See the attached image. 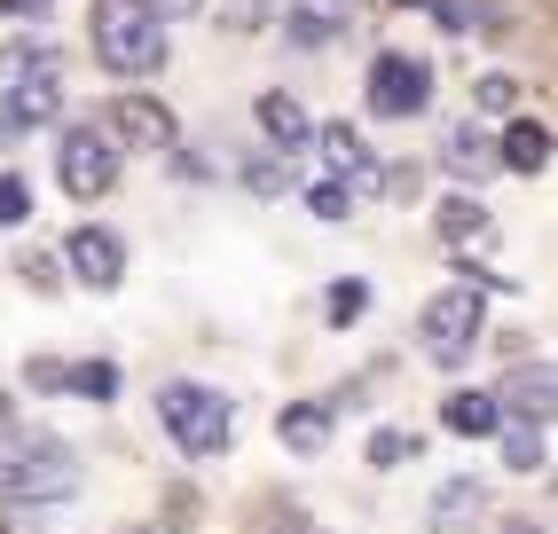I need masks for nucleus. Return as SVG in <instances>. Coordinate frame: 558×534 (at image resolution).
<instances>
[{"mask_svg":"<svg viewBox=\"0 0 558 534\" xmlns=\"http://www.w3.org/2000/svg\"><path fill=\"white\" fill-rule=\"evenodd\" d=\"M511 102H519V80H504V71H488L472 87V110H511Z\"/></svg>","mask_w":558,"mask_h":534,"instance_id":"c756f323","label":"nucleus"},{"mask_svg":"<svg viewBox=\"0 0 558 534\" xmlns=\"http://www.w3.org/2000/svg\"><path fill=\"white\" fill-rule=\"evenodd\" d=\"M323 315L339 323V330H347V323H362V315H369V283H362V276H339V283L323 291Z\"/></svg>","mask_w":558,"mask_h":534,"instance_id":"a878e982","label":"nucleus"},{"mask_svg":"<svg viewBox=\"0 0 558 534\" xmlns=\"http://www.w3.org/2000/svg\"><path fill=\"white\" fill-rule=\"evenodd\" d=\"M252 110H259V134H268L276 149H307L315 119H307V102H300V95H283V87H268V95H259Z\"/></svg>","mask_w":558,"mask_h":534,"instance_id":"2eb2a0df","label":"nucleus"},{"mask_svg":"<svg viewBox=\"0 0 558 534\" xmlns=\"http://www.w3.org/2000/svg\"><path fill=\"white\" fill-rule=\"evenodd\" d=\"M511 534H543V526H511Z\"/></svg>","mask_w":558,"mask_h":534,"instance_id":"58836bf2","label":"nucleus"},{"mask_svg":"<svg viewBox=\"0 0 558 534\" xmlns=\"http://www.w3.org/2000/svg\"><path fill=\"white\" fill-rule=\"evenodd\" d=\"M244 189H252V197H291V189H300L291 149H283V158H276V149H252V158H244Z\"/></svg>","mask_w":558,"mask_h":534,"instance_id":"412c9836","label":"nucleus"},{"mask_svg":"<svg viewBox=\"0 0 558 534\" xmlns=\"http://www.w3.org/2000/svg\"><path fill=\"white\" fill-rule=\"evenodd\" d=\"M480 511H488V487H480V480H440V495H433V534H464Z\"/></svg>","mask_w":558,"mask_h":534,"instance_id":"f3484780","label":"nucleus"},{"mask_svg":"<svg viewBox=\"0 0 558 534\" xmlns=\"http://www.w3.org/2000/svg\"><path fill=\"white\" fill-rule=\"evenodd\" d=\"M24 220H32V181L0 173V228H24Z\"/></svg>","mask_w":558,"mask_h":534,"instance_id":"cd10ccee","label":"nucleus"},{"mask_svg":"<svg viewBox=\"0 0 558 534\" xmlns=\"http://www.w3.org/2000/svg\"><path fill=\"white\" fill-rule=\"evenodd\" d=\"M16 142V119H9V102H0V149H9Z\"/></svg>","mask_w":558,"mask_h":534,"instance_id":"e433bc0d","label":"nucleus"},{"mask_svg":"<svg viewBox=\"0 0 558 534\" xmlns=\"http://www.w3.org/2000/svg\"><path fill=\"white\" fill-rule=\"evenodd\" d=\"M440 166H449V181H457V189H480V181H496V173H504V166H496V142L480 134L472 119H464V126H449V142H440Z\"/></svg>","mask_w":558,"mask_h":534,"instance_id":"1a4fd4ad","label":"nucleus"},{"mask_svg":"<svg viewBox=\"0 0 558 534\" xmlns=\"http://www.w3.org/2000/svg\"><path fill=\"white\" fill-rule=\"evenodd\" d=\"M24 386H32V393H63V362H56V354L24 362Z\"/></svg>","mask_w":558,"mask_h":534,"instance_id":"72a5a7b5","label":"nucleus"},{"mask_svg":"<svg viewBox=\"0 0 558 534\" xmlns=\"http://www.w3.org/2000/svg\"><path fill=\"white\" fill-rule=\"evenodd\" d=\"M268 16H283V0H229V9H220V24H229V32H259Z\"/></svg>","mask_w":558,"mask_h":534,"instance_id":"c85d7f7f","label":"nucleus"},{"mask_svg":"<svg viewBox=\"0 0 558 534\" xmlns=\"http://www.w3.org/2000/svg\"><path fill=\"white\" fill-rule=\"evenodd\" d=\"M393 9H425V0H393Z\"/></svg>","mask_w":558,"mask_h":534,"instance_id":"4c0bfd02","label":"nucleus"},{"mask_svg":"<svg viewBox=\"0 0 558 534\" xmlns=\"http://www.w3.org/2000/svg\"><path fill=\"white\" fill-rule=\"evenodd\" d=\"M119 149H150V158H166V149L181 142V119L158 102V95H119L110 102V126H102Z\"/></svg>","mask_w":558,"mask_h":534,"instance_id":"6e6552de","label":"nucleus"},{"mask_svg":"<svg viewBox=\"0 0 558 534\" xmlns=\"http://www.w3.org/2000/svg\"><path fill=\"white\" fill-rule=\"evenodd\" d=\"M63 393H80V401H119V362H63Z\"/></svg>","mask_w":558,"mask_h":534,"instance_id":"4be33fe9","label":"nucleus"},{"mask_svg":"<svg viewBox=\"0 0 558 534\" xmlns=\"http://www.w3.org/2000/svg\"><path fill=\"white\" fill-rule=\"evenodd\" d=\"M32 71H56V48L48 40H0V80H32Z\"/></svg>","mask_w":558,"mask_h":534,"instance_id":"393cba45","label":"nucleus"},{"mask_svg":"<svg viewBox=\"0 0 558 534\" xmlns=\"http://www.w3.org/2000/svg\"><path fill=\"white\" fill-rule=\"evenodd\" d=\"M87 40H95V63L119 71V80L166 71V16H150L142 0H95L87 9Z\"/></svg>","mask_w":558,"mask_h":534,"instance_id":"f257e3e1","label":"nucleus"},{"mask_svg":"<svg viewBox=\"0 0 558 534\" xmlns=\"http://www.w3.org/2000/svg\"><path fill=\"white\" fill-rule=\"evenodd\" d=\"M440 425H449L457 440H496L504 409H496V393H449V409H440Z\"/></svg>","mask_w":558,"mask_h":534,"instance_id":"aec40b11","label":"nucleus"},{"mask_svg":"<svg viewBox=\"0 0 558 534\" xmlns=\"http://www.w3.org/2000/svg\"><path fill=\"white\" fill-rule=\"evenodd\" d=\"M369 181H378L386 205H425V166H417V158H393V166H378Z\"/></svg>","mask_w":558,"mask_h":534,"instance_id":"5701e85b","label":"nucleus"},{"mask_svg":"<svg viewBox=\"0 0 558 534\" xmlns=\"http://www.w3.org/2000/svg\"><path fill=\"white\" fill-rule=\"evenodd\" d=\"M71 487H80V456L40 440V433L0 456V495L9 503H71Z\"/></svg>","mask_w":558,"mask_h":534,"instance_id":"20e7f679","label":"nucleus"},{"mask_svg":"<svg viewBox=\"0 0 558 534\" xmlns=\"http://www.w3.org/2000/svg\"><path fill=\"white\" fill-rule=\"evenodd\" d=\"M283 40L307 48V56H315V48H339V40H347V9H339V0H330V9H291V16H283Z\"/></svg>","mask_w":558,"mask_h":534,"instance_id":"a211bd4d","label":"nucleus"},{"mask_svg":"<svg viewBox=\"0 0 558 534\" xmlns=\"http://www.w3.org/2000/svg\"><path fill=\"white\" fill-rule=\"evenodd\" d=\"M307 213H315V220H354V181H339V173L315 181V189H307Z\"/></svg>","mask_w":558,"mask_h":534,"instance_id":"bb28decb","label":"nucleus"},{"mask_svg":"<svg viewBox=\"0 0 558 534\" xmlns=\"http://www.w3.org/2000/svg\"><path fill=\"white\" fill-rule=\"evenodd\" d=\"M496 409H504V416H535V425H550V409H558V377H550V362H519V369L504 377Z\"/></svg>","mask_w":558,"mask_h":534,"instance_id":"9d476101","label":"nucleus"},{"mask_svg":"<svg viewBox=\"0 0 558 534\" xmlns=\"http://www.w3.org/2000/svg\"><path fill=\"white\" fill-rule=\"evenodd\" d=\"M362 110L369 119H425L433 110V63L409 56V48H378V63L362 80Z\"/></svg>","mask_w":558,"mask_h":534,"instance_id":"39448f33","label":"nucleus"},{"mask_svg":"<svg viewBox=\"0 0 558 534\" xmlns=\"http://www.w3.org/2000/svg\"><path fill=\"white\" fill-rule=\"evenodd\" d=\"M56 0H0V16H48Z\"/></svg>","mask_w":558,"mask_h":534,"instance_id":"c9c22d12","label":"nucleus"},{"mask_svg":"<svg viewBox=\"0 0 558 534\" xmlns=\"http://www.w3.org/2000/svg\"><path fill=\"white\" fill-rule=\"evenodd\" d=\"M417 448H425L417 433H401V425H378L362 456H369V472H393V464H417Z\"/></svg>","mask_w":558,"mask_h":534,"instance_id":"b1692460","label":"nucleus"},{"mask_svg":"<svg viewBox=\"0 0 558 534\" xmlns=\"http://www.w3.org/2000/svg\"><path fill=\"white\" fill-rule=\"evenodd\" d=\"M158 425L181 456H220L236 440V401L213 386H158Z\"/></svg>","mask_w":558,"mask_h":534,"instance_id":"f03ea898","label":"nucleus"},{"mask_svg":"<svg viewBox=\"0 0 558 534\" xmlns=\"http://www.w3.org/2000/svg\"><path fill=\"white\" fill-rule=\"evenodd\" d=\"M330 425H339V409H330V401H291V409L276 416V440H283L291 456H323V448H330Z\"/></svg>","mask_w":558,"mask_h":534,"instance_id":"4468645a","label":"nucleus"},{"mask_svg":"<svg viewBox=\"0 0 558 534\" xmlns=\"http://www.w3.org/2000/svg\"><path fill=\"white\" fill-rule=\"evenodd\" d=\"M0 534H16V526H9V519H0Z\"/></svg>","mask_w":558,"mask_h":534,"instance_id":"ea45409f","label":"nucleus"},{"mask_svg":"<svg viewBox=\"0 0 558 534\" xmlns=\"http://www.w3.org/2000/svg\"><path fill=\"white\" fill-rule=\"evenodd\" d=\"M307 142L323 149V166L339 173V181H354V189H362L369 173H378V158H369V142H362V126H347V119H339V126H315Z\"/></svg>","mask_w":558,"mask_h":534,"instance_id":"f8f14e48","label":"nucleus"},{"mask_svg":"<svg viewBox=\"0 0 558 534\" xmlns=\"http://www.w3.org/2000/svg\"><path fill=\"white\" fill-rule=\"evenodd\" d=\"M142 9H150V16H197L205 0H142Z\"/></svg>","mask_w":558,"mask_h":534,"instance_id":"f704fd0d","label":"nucleus"},{"mask_svg":"<svg viewBox=\"0 0 558 534\" xmlns=\"http://www.w3.org/2000/svg\"><path fill=\"white\" fill-rule=\"evenodd\" d=\"M496 166H504V173H519V181L550 173V126H543V119H511V126H504V142H496Z\"/></svg>","mask_w":558,"mask_h":534,"instance_id":"9b49d317","label":"nucleus"},{"mask_svg":"<svg viewBox=\"0 0 558 534\" xmlns=\"http://www.w3.org/2000/svg\"><path fill=\"white\" fill-rule=\"evenodd\" d=\"M488 330V291L480 283H449L440 299H425V315H417V347L433 369H457L472 362V338Z\"/></svg>","mask_w":558,"mask_h":534,"instance_id":"7ed1b4c3","label":"nucleus"},{"mask_svg":"<svg viewBox=\"0 0 558 534\" xmlns=\"http://www.w3.org/2000/svg\"><path fill=\"white\" fill-rule=\"evenodd\" d=\"M16 276H24L32 291H56V283H63V267H56L48 252H24V259H16Z\"/></svg>","mask_w":558,"mask_h":534,"instance_id":"7c9ffc66","label":"nucleus"},{"mask_svg":"<svg viewBox=\"0 0 558 534\" xmlns=\"http://www.w3.org/2000/svg\"><path fill=\"white\" fill-rule=\"evenodd\" d=\"M9 119H16V134H32V126H56V110H63V87H56V71H32V80H9Z\"/></svg>","mask_w":558,"mask_h":534,"instance_id":"ddd939ff","label":"nucleus"},{"mask_svg":"<svg viewBox=\"0 0 558 534\" xmlns=\"http://www.w3.org/2000/svg\"><path fill=\"white\" fill-rule=\"evenodd\" d=\"M496 440H504V464H511V472H543V464H550V433L535 425V416H504Z\"/></svg>","mask_w":558,"mask_h":534,"instance_id":"6ab92c4d","label":"nucleus"},{"mask_svg":"<svg viewBox=\"0 0 558 534\" xmlns=\"http://www.w3.org/2000/svg\"><path fill=\"white\" fill-rule=\"evenodd\" d=\"M425 9L440 16V32H472L480 24V0H425Z\"/></svg>","mask_w":558,"mask_h":534,"instance_id":"2f4dec72","label":"nucleus"},{"mask_svg":"<svg viewBox=\"0 0 558 534\" xmlns=\"http://www.w3.org/2000/svg\"><path fill=\"white\" fill-rule=\"evenodd\" d=\"M56 181L71 189V197H110V189H119V142H110L102 126H63Z\"/></svg>","mask_w":558,"mask_h":534,"instance_id":"423d86ee","label":"nucleus"},{"mask_svg":"<svg viewBox=\"0 0 558 534\" xmlns=\"http://www.w3.org/2000/svg\"><path fill=\"white\" fill-rule=\"evenodd\" d=\"M63 267H71L87 291H119V283H126V236H119V228H102V220H80V228L63 236Z\"/></svg>","mask_w":558,"mask_h":534,"instance_id":"0eeeda50","label":"nucleus"},{"mask_svg":"<svg viewBox=\"0 0 558 534\" xmlns=\"http://www.w3.org/2000/svg\"><path fill=\"white\" fill-rule=\"evenodd\" d=\"M347 9H354V0H347Z\"/></svg>","mask_w":558,"mask_h":534,"instance_id":"a19ab883","label":"nucleus"},{"mask_svg":"<svg viewBox=\"0 0 558 534\" xmlns=\"http://www.w3.org/2000/svg\"><path fill=\"white\" fill-rule=\"evenodd\" d=\"M433 220H440V244H449V252H457V244H488V236H496V220H488V205H480L472 189H457V197L440 205Z\"/></svg>","mask_w":558,"mask_h":534,"instance_id":"dca6fc26","label":"nucleus"},{"mask_svg":"<svg viewBox=\"0 0 558 534\" xmlns=\"http://www.w3.org/2000/svg\"><path fill=\"white\" fill-rule=\"evenodd\" d=\"M166 158H173V181H190V189H197V181H213V158H205V149H181V142H173Z\"/></svg>","mask_w":558,"mask_h":534,"instance_id":"473e14b6","label":"nucleus"}]
</instances>
